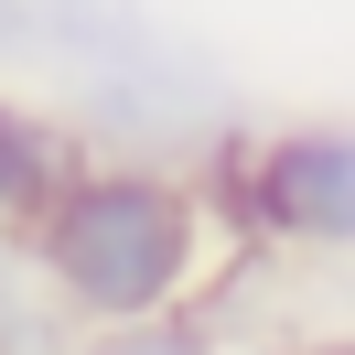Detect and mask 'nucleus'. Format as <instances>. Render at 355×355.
<instances>
[{"instance_id":"2","label":"nucleus","mask_w":355,"mask_h":355,"mask_svg":"<svg viewBox=\"0 0 355 355\" xmlns=\"http://www.w3.org/2000/svg\"><path fill=\"white\" fill-rule=\"evenodd\" d=\"M194 183L237 259H355V119H216L194 140Z\"/></svg>"},{"instance_id":"3","label":"nucleus","mask_w":355,"mask_h":355,"mask_svg":"<svg viewBox=\"0 0 355 355\" xmlns=\"http://www.w3.org/2000/svg\"><path fill=\"white\" fill-rule=\"evenodd\" d=\"M97 140L76 130L65 108H44V97H22V87H0V237H22L33 216H44V194L87 162Z\"/></svg>"},{"instance_id":"4","label":"nucleus","mask_w":355,"mask_h":355,"mask_svg":"<svg viewBox=\"0 0 355 355\" xmlns=\"http://www.w3.org/2000/svg\"><path fill=\"white\" fill-rule=\"evenodd\" d=\"M76 355H216V334H205L194 312H162V323H108V334H87Z\"/></svg>"},{"instance_id":"5","label":"nucleus","mask_w":355,"mask_h":355,"mask_svg":"<svg viewBox=\"0 0 355 355\" xmlns=\"http://www.w3.org/2000/svg\"><path fill=\"white\" fill-rule=\"evenodd\" d=\"M44 54V0H0V76Z\"/></svg>"},{"instance_id":"1","label":"nucleus","mask_w":355,"mask_h":355,"mask_svg":"<svg viewBox=\"0 0 355 355\" xmlns=\"http://www.w3.org/2000/svg\"><path fill=\"white\" fill-rule=\"evenodd\" d=\"M11 248H22V280L44 291V312L65 334L194 312L237 259L194 162H173V151H87Z\"/></svg>"},{"instance_id":"6","label":"nucleus","mask_w":355,"mask_h":355,"mask_svg":"<svg viewBox=\"0 0 355 355\" xmlns=\"http://www.w3.org/2000/svg\"><path fill=\"white\" fill-rule=\"evenodd\" d=\"M291 355H355V334H312V345H291Z\"/></svg>"}]
</instances>
